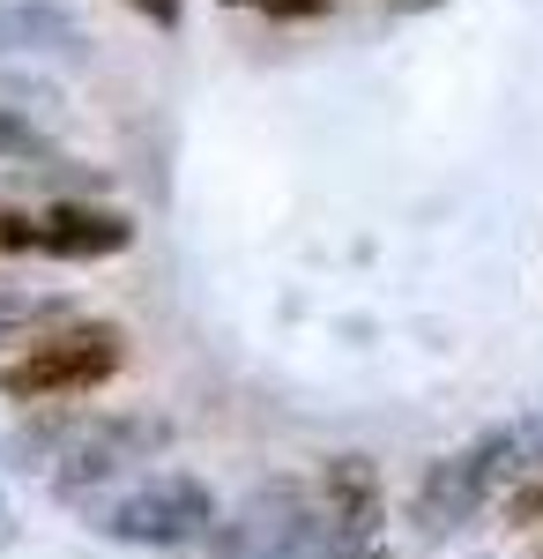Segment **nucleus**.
Masks as SVG:
<instances>
[{"label":"nucleus","instance_id":"423d86ee","mask_svg":"<svg viewBox=\"0 0 543 559\" xmlns=\"http://www.w3.org/2000/svg\"><path fill=\"white\" fill-rule=\"evenodd\" d=\"M476 508H484V485H476V471H469V455H439V463H424L418 500H410V522H418L424 537H455Z\"/></svg>","mask_w":543,"mask_h":559},{"label":"nucleus","instance_id":"ddd939ff","mask_svg":"<svg viewBox=\"0 0 543 559\" xmlns=\"http://www.w3.org/2000/svg\"><path fill=\"white\" fill-rule=\"evenodd\" d=\"M31 247H38V216L0 210V254H31Z\"/></svg>","mask_w":543,"mask_h":559},{"label":"nucleus","instance_id":"f257e3e1","mask_svg":"<svg viewBox=\"0 0 543 559\" xmlns=\"http://www.w3.org/2000/svg\"><path fill=\"white\" fill-rule=\"evenodd\" d=\"M120 366H126V336L112 321H68L60 336H45V344L0 366V395L8 403H68V395L105 388Z\"/></svg>","mask_w":543,"mask_h":559},{"label":"nucleus","instance_id":"9b49d317","mask_svg":"<svg viewBox=\"0 0 543 559\" xmlns=\"http://www.w3.org/2000/svg\"><path fill=\"white\" fill-rule=\"evenodd\" d=\"M52 313H68V299H45V292H15V284H0V344L8 336H23V329H38Z\"/></svg>","mask_w":543,"mask_h":559},{"label":"nucleus","instance_id":"f8f14e48","mask_svg":"<svg viewBox=\"0 0 543 559\" xmlns=\"http://www.w3.org/2000/svg\"><path fill=\"white\" fill-rule=\"evenodd\" d=\"M31 105H52V83L23 75V68H0V112H31Z\"/></svg>","mask_w":543,"mask_h":559},{"label":"nucleus","instance_id":"1a4fd4ad","mask_svg":"<svg viewBox=\"0 0 543 559\" xmlns=\"http://www.w3.org/2000/svg\"><path fill=\"white\" fill-rule=\"evenodd\" d=\"M461 455H469V471H476L484 500H492L506 477H529L543 463V418H521V426L484 432V440H476V448H461Z\"/></svg>","mask_w":543,"mask_h":559},{"label":"nucleus","instance_id":"39448f33","mask_svg":"<svg viewBox=\"0 0 543 559\" xmlns=\"http://www.w3.org/2000/svg\"><path fill=\"white\" fill-rule=\"evenodd\" d=\"M134 247V216L126 210H105V202H52L38 216V254H60V261H105Z\"/></svg>","mask_w":543,"mask_h":559},{"label":"nucleus","instance_id":"f03ea898","mask_svg":"<svg viewBox=\"0 0 543 559\" xmlns=\"http://www.w3.org/2000/svg\"><path fill=\"white\" fill-rule=\"evenodd\" d=\"M83 508L120 545H194L216 522V500L202 477H149V485H126L112 500H83Z\"/></svg>","mask_w":543,"mask_h":559},{"label":"nucleus","instance_id":"7ed1b4c3","mask_svg":"<svg viewBox=\"0 0 543 559\" xmlns=\"http://www.w3.org/2000/svg\"><path fill=\"white\" fill-rule=\"evenodd\" d=\"M171 440L165 418H75L60 463H52V492L60 500H97V485H112L126 463L157 455Z\"/></svg>","mask_w":543,"mask_h":559},{"label":"nucleus","instance_id":"4468645a","mask_svg":"<svg viewBox=\"0 0 543 559\" xmlns=\"http://www.w3.org/2000/svg\"><path fill=\"white\" fill-rule=\"evenodd\" d=\"M261 8H268V15H276V23H298V15H321V8H328V0H261Z\"/></svg>","mask_w":543,"mask_h":559},{"label":"nucleus","instance_id":"9d476101","mask_svg":"<svg viewBox=\"0 0 543 559\" xmlns=\"http://www.w3.org/2000/svg\"><path fill=\"white\" fill-rule=\"evenodd\" d=\"M0 165H31V173H45V165H52V134L31 128L23 112H0Z\"/></svg>","mask_w":543,"mask_h":559},{"label":"nucleus","instance_id":"6e6552de","mask_svg":"<svg viewBox=\"0 0 543 559\" xmlns=\"http://www.w3.org/2000/svg\"><path fill=\"white\" fill-rule=\"evenodd\" d=\"M321 508H328V522L350 545H365L379 530V471L365 455H335L328 471H321Z\"/></svg>","mask_w":543,"mask_h":559},{"label":"nucleus","instance_id":"20e7f679","mask_svg":"<svg viewBox=\"0 0 543 559\" xmlns=\"http://www.w3.org/2000/svg\"><path fill=\"white\" fill-rule=\"evenodd\" d=\"M321 530H335L328 508H321V492H305V485H261L246 508H239V530H231V559H291L298 545H313ZM342 537V530H335Z\"/></svg>","mask_w":543,"mask_h":559},{"label":"nucleus","instance_id":"2eb2a0df","mask_svg":"<svg viewBox=\"0 0 543 559\" xmlns=\"http://www.w3.org/2000/svg\"><path fill=\"white\" fill-rule=\"evenodd\" d=\"M134 8H142L157 31H171V23H179V0H134Z\"/></svg>","mask_w":543,"mask_h":559},{"label":"nucleus","instance_id":"f3484780","mask_svg":"<svg viewBox=\"0 0 543 559\" xmlns=\"http://www.w3.org/2000/svg\"><path fill=\"white\" fill-rule=\"evenodd\" d=\"M395 8H439V0H395Z\"/></svg>","mask_w":543,"mask_h":559},{"label":"nucleus","instance_id":"0eeeda50","mask_svg":"<svg viewBox=\"0 0 543 559\" xmlns=\"http://www.w3.org/2000/svg\"><path fill=\"white\" fill-rule=\"evenodd\" d=\"M0 52H52V60H83L89 38L83 23L52 0H0Z\"/></svg>","mask_w":543,"mask_h":559},{"label":"nucleus","instance_id":"dca6fc26","mask_svg":"<svg viewBox=\"0 0 543 559\" xmlns=\"http://www.w3.org/2000/svg\"><path fill=\"white\" fill-rule=\"evenodd\" d=\"M514 522H543V485H529V492L514 500Z\"/></svg>","mask_w":543,"mask_h":559},{"label":"nucleus","instance_id":"a211bd4d","mask_svg":"<svg viewBox=\"0 0 543 559\" xmlns=\"http://www.w3.org/2000/svg\"><path fill=\"white\" fill-rule=\"evenodd\" d=\"M0 537H8V515H0Z\"/></svg>","mask_w":543,"mask_h":559}]
</instances>
